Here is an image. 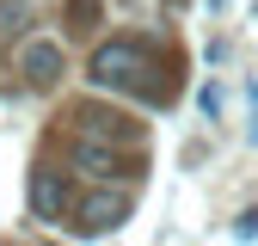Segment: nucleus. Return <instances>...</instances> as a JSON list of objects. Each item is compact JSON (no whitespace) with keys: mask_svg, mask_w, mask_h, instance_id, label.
Returning a JSON list of instances; mask_svg holds the SVG:
<instances>
[{"mask_svg":"<svg viewBox=\"0 0 258 246\" xmlns=\"http://www.w3.org/2000/svg\"><path fill=\"white\" fill-rule=\"evenodd\" d=\"M68 25L74 31H92V25H99V0H68Z\"/></svg>","mask_w":258,"mask_h":246,"instance_id":"7","label":"nucleus"},{"mask_svg":"<svg viewBox=\"0 0 258 246\" xmlns=\"http://www.w3.org/2000/svg\"><path fill=\"white\" fill-rule=\"evenodd\" d=\"M19 74H25L31 86H49V80L61 74V43H49V37L25 43V55H19Z\"/></svg>","mask_w":258,"mask_h":246,"instance_id":"6","label":"nucleus"},{"mask_svg":"<svg viewBox=\"0 0 258 246\" xmlns=\"http://www.w3.org/2000/svg\"><path fill=\"white\" fill-rule=\"evenodd\" d=\"M74 130L86 136V142H99V148H136L142 142V123L129 117V111H105V105H80L74 111Z\"/></svg>","mask_w":258,"mask_h":246,"instance_id":"2","label":"nucleus"},{"mask_svg":"<svg viewBox=\"0 0 258 246\" xmlns=\"http://www.w3.org/2000/svg\"><path fill=\"white\" fill-rule=\"evenodd\" d=\"M123 215H129V197H123V191H117V197H111V191H92V197L74 209V228H80V234H105V228L123 222Z\"/></svg>","mask_w":258,"mask_h":246,"instance_id":"4","label":"nucleus"},{"mask_svg":"<svg viewBox=\"0 0 258 246\" xmlns=\"http://www.w3.org/2000/svg\"><path fill=\"white\" fill-rule=\"evenodd\" d=\"M74 166L86 178H129V172H142L136 154H117V148H99V142H80L74 148Z\"/></svg>","mask_w":258,"mask_h":246,"instance_id":"3","label":"nucleus"},{"mask_svg":"<svg viewBox=\"0 0 258 246\" xmlns=\"http://www.w3.org/2000/svg\"><path fill=\"white\" fill-rule=\"evenodd\" d=\"M154 43L148 37H111L105 49H92V86L105 92H154Z\"/></svg>","mask_w":258,"mask_h":246,"instance_id":"1","label":"nucleus"},{"mask_svg":"<svg viewBox=\"0 0 258 246\" xmlns=\"http://www.w3.org/2000/svg\"><path fill=\"white\" fill-rule=\"evenodd\" d=\"M31 209H37L43 222H61V209H68V178L49 172V166H37V172H31Z\"/></svg>","mask_w":258,"mask_h":246,"instance_id":"5","label":"nucleus"}]
</instances>
